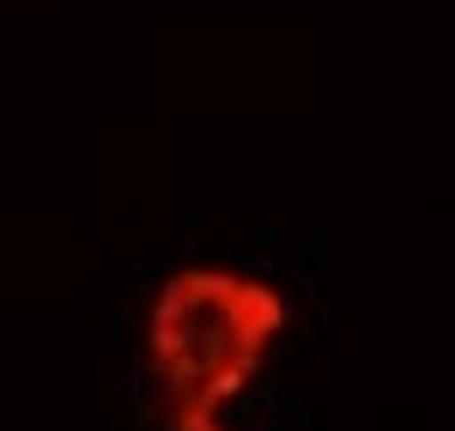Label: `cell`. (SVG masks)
<instances>
[{
  "instance_id": "obj_1",
  "label": "cell",
  "mask_w": 455,
  "mask_h": 431,
  "mask_svg": "<svg viewBox=\"0 0 455 431\" xmlns=\"http://www.w3.org/2000/svg\"><path fill=\"white\" fill-rule=\"evenodd\" d=\"M291 298L249 267H171L140 316V383L158 431H237L243 407L280 359Z\"/></svg>"
}]
</instances>
